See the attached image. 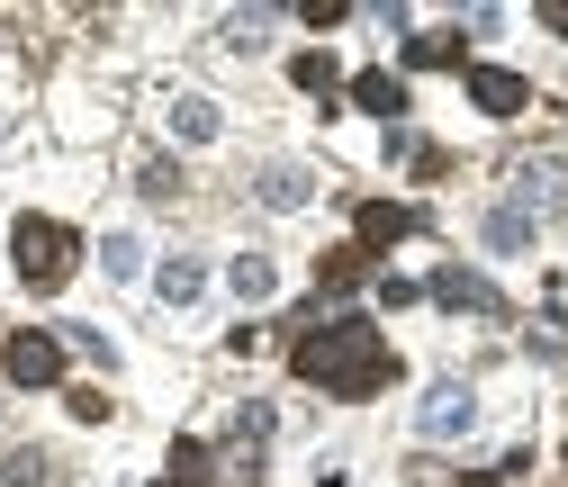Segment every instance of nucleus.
Wrapping results in <instances>:
<instances>
[{
    "mask_svg": "<svg viewBox=\"0 0 568 487\" xmlns=\"http://www.w3.org/2000/svg\"><path fill=\"white\" fill-rule=\"evenodd\" d=\"M290 371L307 388H325V397H379L397 379V353H388V334L371 316H325V325H307L290 343Z\"/></svg>",
    "mask_w": 568,
    "mask_h": 487,
    "instance_id": "f257e3e1",
    "label": "nucleus"
},
{
    "mask_svg": "<svg viewBox=\"0 0 568 487\" xmlns=\"http://www.w3.org/2000/svg\"><path fill=\"white\" fill-rule=\"evenodd\" d=\"M10 262H19L28 290H63V281H73V262H82V235L54 226V217H19L10 226Z\"/></svg>",
    "mask_w": 568,
    "mask_h": 487,
    "instance_id": "f03ea898",
    "label": "nucleus"
},
{
    "mask_svg": "<svg viewBox=\"0 0 568 487\" xmlns=\"http://www.w3.org/2000/svg\"><path fill=\"white\" fill-rule=\"evenodd\" d=\"M0 371H10L19 388H54L63 379V334H10V343H0Z\"/></svg>",
    "mask_w": 568,
    "mask_h": 487,
    "instance_id": "7ed1b4c3",
    "label": "nucleus"
},
{
    "mask_svg": "<svg viewBox=\"0 0 568 487\" xmlns=\"http://www.w3.org/2000/svg\"><path fill=\"white\" fill-rule=\"evenodd\" d=\"M424 298H434V307H460V316H506L496 281H487V271H469V262H443L434 281H424Z\"/></svg>",
    "mask_w": 568,
    "mask_h": 487,
    "instance_id": "20e7f679",
    "label": "nucleus"
},
{
    "mask_svg": "<svg viewBox=\"0 0 568 487\" xmlns=\"http://www.w3.org/2000/svg\"><path fill=\"white\" fill-rule=\"evenodd\" d=\"M352 235H362V253H388V244L424 235V207H397V199H362V207H352Z\"/></svg>",
    "mask_w": 568,
    "mask_h": 487,
    "instance_id": "39448f33",
    "label": "nucleus"
},
{
    "mask_svg": "<svg viewBox=\"0 0 568 487\" xmlns=\"http://www.w3.org/2000/svg\"><path fill=\"white\" fill-rule=\"evenodd\" d=\"M469 100L487 109V118H524V73H506V63H469Z\"/></svg>",
    "mask_w": 568,
    "mask_h": 487,
    "instance_id": "423d86ee",
    "label": "nucleus"
},
{
    "mask_svg": "<svg viewBox=\"0 0 568 487\" xmlns=\"http://www.w3.org/2000/svg\"><path fill=\"white\" fill-rule=\"evenodd\" d=\"M469 415H478L469 379H434L424 388V434H469Z\"/></svg>",
    "mask_w": 568,
    "mask_h": 487,
    "instance_id": "0eeeda50",
    "label": "nucleus"
},
{
    "mask_svg": "<svg viewBox=\"0 0 568 487\" xmlns=\"http://www.w3.org/2000/svg\"><path fill=\"white\" fill-rule=\"evenodd\" d=\"M253 199H262V207H307V199H316V172H307V163H262V172H253Z\"/></svg>",
    "mask_w": 568,
    "mask_h": 487,
    "instance_id": "6e6552de",
    "label": "nucleus"
},
{
    "mask_svg": "<svg viewBox=\"0 0 568 487\" xmlns=\"http://www.w3.org/2000/svg\"><path fill=\"white\" fill-rule=\"evenodd\" d=\"M478 244H487V253H532V207H515V199H506V207H487Z\"/></svg>",
    "mask_w": 568,
    "mask_h": 487,
    "instance_id": "1a4fd4ad",
    "label": "nucleus"
},
{
    "mask_svg": "<svg viewBox=\"0 0 568 487\" xmlns=\"http://www.w3.org/2000/svg\"><path fill=\"white\" fill-rule=\"evenodd\" d=\"M352 100H362L371 118H388V126L406 118V82H397V73H379V63H371V73H352Z\"/></svg>",
    "mask_w": 568,
    "mask_h": 487,
    "instance_id": "9d476101",
    "label": "nucleus"
},
{
    "mask_svg": "<svg viewBox=\"0 0 568 487\" xmlns=\"http://www.w3.org/2000/svg\"><path fill=\"white\" fill-rule=\"evenodd\" d=\"M217 126H226V118H217V100H207V91H181V100H172V135H181V145H207Z\"/></svg>",
    "mask_w": 568,
    "mask_h": 487,
    "instance_id": "9b49d317",
    "label": "nucleus"
},
{
    "mask_svg": "<svg viewBox=\"0 0 568 487\" xmlns=\"http://www.w3.org/2000/svg\"><path fill=\"white\" fill-rule=\"evenodd\" d=\"M154 290H163V307H190V298L207 290V262H199V253H172V262L154 271Z\"/></svg>",
    "mask_w": 568,
    "mask_h": 487,
    "instance_id": "f8f14e48",
    "label": "nucleus"
},
{
    "mask_svg": "<svg viewBox=\"0 0 568 487\" xmlns=\"http://www.w3.org/2000/svg\"><path fill=\"white\" fill-rule=\"evenodd\" d=\"M460 54H469L460 28H424V37H406V63H415V73H434V63H460Z\"/></svg>",
    "mask_w": 568,
    "mask_h": 487,
    "instance_id": "ddd939ff",
    "label": "nucleus"
},
{
    "mask_svg": "<svg viewBox=\"0 0 568 487\" xmlns=\"http://www.w3.org/2000/svg\"><path fill=\"white\" fill-rule=\"evenodd\" d=\"M362 271H371V253H362V244H334V253L316 262V290H325V298H343L352 281H362Z\"/></svg>",
    "mask_w": 568,
    "mask_h": 487,
    "instance_id": "4468645a",
    "label": "nucleus"
},
{
    "mask_svg": "<svg viewBox=\"0 0 568 487\" xmlns=\"http://www.w3.org/2000/svg\"><path fill=\"white\" fill-rule=\"evenodd\" d=\"M515 207H568V172L524 163V172H515Z\"/></svg>",
    "mask_w": 568,
    "mask_h": 487,
    "instance_id": "2eb2a0df",
    "label": "nucleus"
},
{
    "mask_svg": "<svg viewBox=\"0 0 568 487\" xmlns=\"http://www.w3.org/2000/svg\"><path fill=\"white\" fill-rule=\"evenodd\" d=\"M271 19H280V10H235V19H226V45H235V54H262V45H271Z\"/></svg>",
    "mask_w": 568,
    "mask_h": 487,
    "instance_id": "dca6fc26",
    "label": "nucleus"
},
{
    "mask_svg": "<svg viewBox=\"0 0 568 487\" xmlns=\"http://www.w3.org/2000/svg\"><path fill=\"white\" fill-rule=\"evenodd\" d=\"M226 281H235V298H271V290H280V271H271L262 253H244V262L226 271Z\"/></svg>",
    "mask_w": 568,
    "mask_h": 487,
    "instance_id": "f3484780",
    "label": "nucleus"
},
{
    "mask_svg": "<svg viewBox=\"0 0 568 487\" xmlns=\"http://www.w3.org/2000/svg\"><path fill=\"white\" fill-rule=\"evenodd\" d=\"M207 469H217V452H207V443H172V487H190V478H207Z\"/></svg>",
    "mask_w": 568,
    "mask_h": 487,
    "instance_id": "a211bd4d",
    "label": "nucleus"
},
{
    "mask_svg": "<svg viewBox=\"0 0 568 487\" xmlns=\"http://www.w3.org/2000/svg\"><path fill=\"white\" fill-rule=\"evenodd\" d=\"M100 262H109V281H135V271H145V244H135V235H109Z\"/></svg>",
    "mask_w": 568,
    "mask_h": 487,
    "instance_id": "6ab92c4d",
    "label": "nucleus"
},
{
    "mask_svg": "<svg viewBox=\"0 0 568 487\" xmlns=\"http://www.w3.org/2000/svg\"><path fill=\"white\" fill-rule=\"evenodd\" d=\"M207 478H217V487H262V452H226Z\"/></svg>",
    "mask_w": 568,
    "mask_h": 487,
    "instance_id": "aec40b11",
    "label": "nucleus"
},
{
    "mask_svg": "<svg viewBox=\"0 0 568 487\" xmlns=\"http://www.w3.org/2000/svg\"><path fill=\"white\" fill-rule=\"evenodd\" d=\"M334 82H343V73H334V54H298V91H316V100H325Z\"/></svg>",
    "mask_w": 568,
    "mask_h": 487,
    "instance_id": "412c9836",
    "label": "nucleus"
},
{
    "mask_svg": "<svg viewBox=\"0 0 568 487\" xmlns=\"http://www.w3.org/2000/svg\"><path fill=\"white\" fill-rule=\"evenodd\" d=\"M135 190H145V199H181V163H145V172H135Z\"/></svg>",
    "mask_w": 568,
    "mask_h": 487,
    "instance_id": "4be33fe9",
    "label": "nucleus"
},
{
    "mask_svg": "<svg viewBox=\"0 0 568 487\" xmlns=\"http://www.w3.org/2000/svg\"><path fill=\"white\" fill-rule=\"evenodd\" d=\"M0 478H10V487H45V460H37V452H10V460H0Z\"/></svg>",
    "mask_w": 568,
    "mask_h": 487,
    "instance_id": "5701e85b",
    "label": "nucleus"
},
{
    "mask_svg": "<svg viewBox=\"0 0 568 487\" xmlns=\"http://www.w3.org/2000/svg\"><path fill=\"white\" fill-rule=\"evenodd\" d=\"M63 343H73V353H91V362H118V343H109L100 325H73V334H63Z\"/></svg>",
    "mask_w": 568,
    "mask_h": 487,
    "instance_id": "b1692460",
    "label": "nucleus"
},
{
    "mask_svg": "<svg viewBox=\"0 0 568 487\" xmlns=\"http://www.w3.org/2000/svg\"><path fill=\"white\" fill-rule=\"evenodd\" d=\"M235 434H244V443H262V434H271V406H262V397H244V406H235Z\"/></svg>",
    "mask_w": 568,
    "mask_h": 487,
    "instance_id": "393cba45",
    "label": "nucleus"
},
{
    "mask_svg": "<svg viewBox=\"0 0 568 487\" xmlns=\"http://www.w3.org/2000/svg\"><path fill=\"white\" fill-rule=\"evenodd\" d=\"M298 19H307V28H316V37H325V28H343V19H352V10H343V0H307V10H298Z\"/></svg>",
    "mask_w": 568,
    "mask_h": 487,
    "instance_id": "a878e982",
    "label": "nucleus"
},
{
    "mask_svg": "<svg viewBox=\"0 0 568 487\" xmlns=\"http://www.w3.org/2000/svg\"><path fill=\"white\" fill-rule=\"evenodd\" d=\"M532 19H541L550 37H568V0H541V10H532Z\"/></svg>",
    "mask_w": 568,
    "mask_h": 487,
    "instance_id": "bb28decb",
    "label": "nucleus"
}]
</instances>
